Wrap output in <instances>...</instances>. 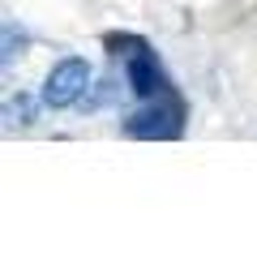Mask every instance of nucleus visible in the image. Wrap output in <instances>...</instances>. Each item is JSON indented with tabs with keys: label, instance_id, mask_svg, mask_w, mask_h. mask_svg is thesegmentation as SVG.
Masks as SVG:
<instances>
[{
	"label": "nucleus",
	"instance_id": "nucleus-1",
	"mask_svg": "<svg viewBox=\"0 0 257 257\" xmlns=\"http://www.w3.org/2000/svg\"><path fill=\"white\" fill-rule=\"evenodd\" d=\"M103 43H107V56H111V60H120V77H124V86L133 90V99H138V103L176 90V82L167 77L159 52H155L142 35H107Z\"/></svg>",
	"mask_w": 257,
	"mask_h": 257
},
{
	"label": "nucleus",
	"instance_id": "nucleus-2",
	"mask_svg": "<svg viewBox=\"0 0 257 257\" xmlns=\"http://www.w3.org/2000/svg\"><path fill=\"white\" fill-rule=\"evenodd\" d=\"M184 120H189V103L180 90H167L159 99H146L142 107H133L120 120V133L133 142H176L184 133Z\"/></svg>",
	"mask_w": 257,
	"mask_h": 257
},
{
	"label": "nucleus",
	"instance_id": "nucleus-3",
	"mask_svg": "<svg viewBox=\"0 0 257 257\" xmlns=\"http://www.w3.org/2000/svg\"><path fill=\"white\" fill-rule=\"evenodd\" d=\"M86 90H90V60H86V56H60V60L47 69L39 99L52 111H69V107H77V103L86 99Z\"/></svg>",
	"mask_w": 257,
	"mask_h": 257
},
{
	"label": "nucleus",
	"instance_id": "nucleus-4",
	"mask_svg": "<svg viewBox=\"0 0 257 257\" xmlns=\"http://www.w3.org/2000/svg\"><path fill=\"white\" fill-rule=\"evenodd\" d=\"M39 107H43V99H35V94H26V90H18V94H9L5 99V124H35L39 120Z\"/></svg>",
	"mask_w": 257,
	"mask_h": 257
},
{
	"label": "nucleus",
	"instance_id": "nucleus-5",
	"mask_svg": "<svg viewBox=\"0 0 257 257\" xmlns=\"http://www.w3.org/2000/svg\"><path fill=\"white\" fill-rule=\"evenodd\" d=\"M26 43H30V39L22 35L18 26H13V18H5V52H0V60H5V64H13L22 52H26Z\"/></svg>",
	"mask_w": 257,
	"mask_h": 257
},
{
	"label": "nucleus",
	"instance_id": "nucleus-6",
	"mask_svg": "<svg viewBox=\"0 0 257 257\" xmlns=\"http://www.w3.org/2000/svg\"><path fill=\"white\" fill-rule=\"evenodd\" d=\"M116 94H120L116 77H107V82H99V86H94V94H86V99L77 103V107H82V111H99L103 103H111V99H116Z\"/></svg>",
	"mask_w": 257,
	"mask_h": 257
}]
</instances>
